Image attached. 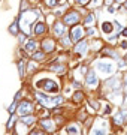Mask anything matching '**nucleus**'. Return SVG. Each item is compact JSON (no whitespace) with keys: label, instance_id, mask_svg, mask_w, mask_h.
<instances>
[{"label":"nucleus","instance_id":"f257e3e1","mask_svg":"<svg viewBox=\"0 0 127 135\" xmlns=\"http://www.w3.org/2000/svg\"><path fill=\"white\" fill-rule=\"evenodd\" d=\"M36 18H38V12L36 11H24L23 14L20 15V29L21 32H24L25 35H30L31 33V30L30 29H33V23L36 21Z\"/></svg>","mask_w":127,"mask_h":135},{"label":"nucleus","instance_id":"f03ea898","mask_svg":"<svg viewBox=\"0 0 127 135\" xmlns=\"http://www.w3.org/2000/svg\"><path fill=\"white\" fill-rule=\"evenodd\" d=\"M36 87L46 93H59V90H60L59 83H55L51 78H42V80H39V81L36 83Z\"/></svg>","mask_w":127,"mask_h":135},{"label":"nucleus","instance_id":"7ed1b4c3","mask_svg":"<svg viewBox=\"0 0 127 135\" xmlns=\"http://www.w3.org/2000/svg\"><path fill=\"white\" fill-rule=\"evenodd\" d=\"M63 21L66 26H76L81 21V14L78 11L75 9H70L69 12H66V15L63 17Z\"/></svg>","mask_w":127,"mask_h":135},{"label":"nucleus","instance_id":"20e7f679","mask_svg":"<svg viewBox=\"0 0 127 135\" xmlns=\"http://www.w3.org/2000/svg\"><path fill=\"white\" fill-rule=\"evenodd\" d=\"M34 111V104L31 101H21L18 102V110L17 113L21 116H29V114H33Z\"/></svg>","mask_w":127,"mask_h":135},{"label":"nucleus","instance_id":"39448f33","mask_svg":"<svg viewBox=\"0 0 127 135\" xmlns=\"http://www.w3.org/2000/svg\"><path fill=\"white\" fill-rule=\"evenodd\" d=\"M97 86H99L97 74L94 72V71H88V72L85 74V87L93 90V89H96Z\"/></svg>","mask_w":127,"mask_h":135},{"label":"nucleus","instance_id":"423d86ee","mask_svg":"<svg viewBox=\"0 0 127 135\" xmlns=\"http://www.w3.org/2000/svg\"><path fill=\"white\" fill-rule=\"evenodd\" d=\"M96 71L103 74V75H111L115 71V68H114L112 63L109 62H97L96 63Z\"/></svg>","mask_w":127,"mask_h":135},{"label":"nucleus","instance_id":"0eeeda50","mask_svg":"<svg viewBox=\"0 0 127 135\" xmlns=\"http://www.w3.org/2000/svg\"><path fill=\"white\" fill-rule=\"evenodd\" d=\"M103 87H106V92H120L121 90V83L117 77H112L105 81Z\"/></svg>","mask_w":127,"mask_h":135},{"label":"nucleus","instance_id":"6e6552de","mask_svg":"<svg viewBox=\"0 0 127 135\" xmlns=\"http://www.w3.org/2000/svg\"><path fill=\"white\" fill-rule=\"evenodd\" d=\"M84 35H85V32H84L82 26H75L73 29L70 30V38H72L73 42H79V41L82 39Z\"/></svg>","mask_w":127,"mask_h":135},{"label":"nucleus","instance_id":"1a4fd4ad","mask_svg":"<svg viewBox=\"0 0 127 135\" xmlns=\"http://www.w3.org/2000/svg\"><path fill=\"white\" fill-rule=\"evenodd\" d=\"M75 53L78 54V56H85L88 53V42L87 41L81 39L79 42H76V45H75Z\"/></svg>","mask_w":127,"mask_h":135},{"label":"nucleus","instance_id":"9d476101","mask_svg":"<svg viewBox=\"0 0 127 135\" xmlns=\"http://www.w3.org/2000/svg\"><path fill=\"white\" fill-rule=\"evenodd\" d=\"M54 35L59 36V38H61V36L66 35V24H64V21L57 20V21L54 23Z\"/></svg>","mask_w":127,"mask_h":135},{"label":"nucleus","instance_id":"9b49d317","mask_svg":"<svg viewBox=\"0 0 127 135\" xmlns=\"http://www.w3.org/2000/svg\"><path fill=\"white\" fill-rule=\"evenodd\" d=\"M39 123H40V126H42V129H45L46 132H52V131L57 128L55 122H52L51 119H42Z\"/></svg>","mask_w":127,"mask_h":135},{"label":"nucleus","instance_id":"f8f14e48","mask_svg":"<svg viewBox=\"0 0 127 135\" xmlns=\"http://www.w3.org/2000/svg\"><path fill=\"white\" fill-rule=\"evenodd\" d=\"M42 47H44V51L46 54L48 53H52L54 51V48H55V41H54V39H44V41H42Z\"/></svg>","mask_w":127,"mask_h":135},{"label":"nucleus","instance_id":"ddd939ff","mask_svg":"<svg viewBox=\"0 0 127 135\" xmlns=\"http://www.w3.org/2000/svg\"><path fill=\"white\" fill-rule=\"evenodd\" d=\"M44 33H46V23H44V21L36 23L34 30H33V35L34 36H40V35H44Z\"/></svg>","mask_w":127,"mask_h":135},{"label":"nucleus","instance_id":"4468645a","mask_svg":"<svg viewBox=\"0 0 127 135\" xmlns=\"http://www.w3.org/2000/svg\"><path fill=\"white\" fill-rule=\"evenodd\" d=\"M38 47H39V44L36 42L34 39H29L27 44H25V51H27V54H33L38 50Z\"/></svg>","mask_w":127,"mask_h":135},{"label":"nucleus","instance_id":"2eb2a0df","mask_svg":"<svg viewBox=\"0 0 127 135\" xmlns=\"http://www.w3.org/2000/svg\"><path fill=\"white\" fill-rule=\"evenodd\" d=\"M100 27H102V33L105 35H111L114 32V23H109V21H103L102 24H100Z\"/></svg>","mask_w":127,"mask_h":135},{"label":"nucleus","instance_id":"dca6fc26","mask_svg":"<svg viewBox=\"0 0 127 135\" xmlns=\"http://www.w3.org/2000/svg\"><path fill=\"white\" fill-rule=\"evenodd\" d=\"M20 20H15L14 23L9 26V33L10 35H14V36H18L20 35Z\"/></svg>","mask_w":127,"mask_h":135},{"label":"nucleus","instance_id":"f3484780","mask_svg":"<svg viewBox=\"0 0 127 135\" xmlns=\"http://www.w3.org/2000/svg\"><path fill=\"white\" fill-rule=\"evenodd\" d=\"M66 132H67V135H81V129L78 125H67Z\"/></svg>","mask_w":127,"mask_h":135},{"label":"nucleus","instance_id":"a211bd4d","mask_svg":"<svg viewBox=\"0 0 127 135\" xmlns=\"http://www.w3.org/2000/svg\"><path fill=\"white\" fill-rule=\"evenodd\" d=\"M20 122H23V123L27 125V126H31V125H34V122H36V117H34L33 114H29V116H21Z\"/></svg>","mask_w":127,"mask_h":135},{"label":"nucleus","instance_id":"6ab92c4d","mask_svg":"<svg viewBox=\"0 0 127 135\" xmlns=\"http://www.w3.org/2000/svg\"><path fill=\"white\" fill-rule=\"evenodd\" d=\"M72 38H70V35H64V36H61L60 38V45L61 47H64V48H67V47H70L72 45Z\"/></svg>","mask_w":127,"mask_h":135},{"label":"nucleus","instance_id":"aec40b11","mask_svg":"<svg viewBox=\"0 0 127 135\" xmlns=\"http://www.w3.org/2000/svg\"><path fill=\"white\" fill-rule=\"evenodd\" d=\"M48 69L49 71H54V72H64L66 71V66L64 65H61V63H52L51 66H48Z\"/></svg>","mask_w":127,"mask_h":135},{"label":"nucleus","instance_id":"412c9836","mask_svg":"<svg viewBox=\"0 0 127 135\" xmlns=\"http://www.w3.org/2000/svg\"><path fill=\"white\" fill-rule=\"evenodd\" d=\"M17 68H18V75H20V78H24V74H25V62L23 60V59L17 62Z\"/></svg>","mask_w":127,"mask_h":135},{"label":"nucleus","instance_id":"4be33fe9","mask_svg":"<svg viewBox=\"0 0 127 135\" xmlns=\"http://www.w3.org/2000/svg\"><path fill=\"white\" fill-rule=\"evenodd\" d=\"M102 56L103 57H112V59H118V54L114 51L112 48H103L102 50Z\"/></svg>","mask_w":127,"mask_h":135},{"label":"nucleus","instance_id":"5701e85b","mask_svg":"<svg viewBox=\"0 0 127 135\" xmlns=\"http://www.w3.org/2000/svg\"><path fill=\"white\" fill-rule=\"evenodd\" d=\"M96 15L94 14H88L87 17H85V20H84V24L85 26H94L96 24Z\"/></svg>","mask_w":127,"mask_h":135},{"label":"nucleus","instance_id":"b1692460","mask_svg":"<svg viewBox=\"0 0 127 135\" xmlns=\"http://www.w3.org/2000/svg\"><path fill=\"white\" fill-rule=\"evenodd\" d=\"M106 134V126H103V128H96L94 126L93 129L90 131V135H105Z\"/></svg>","mask_w":127,"mask_h":135},{"label":"nucleus","instance_id":"393cba45","mask_svg":"<svg viewBox=\"0 0 127 135\" xmlns=\"http://www.w3.org/2000/svg\"><path fill=\"white\" fill-rule=\"evenodd\" d=\"M114 123H115V126H121V125H124L126 123V120H124V117H123V114L121 113H117V116H114Z\"/></svg>","mask_w":127,"mask_h":135},{"label":"nucleus","instance_id":"a878e982","mask_svg":"<svg viewBox=\"0 0 127 135\" xmlns=\"http://www.w3.org/2000/svg\"><path fill=\"white\" fill-rule=\"evenodd\" d=\"M45 57H46V53H45V51H34L33 56H31V59L36 60V62H38V60H44Z\"/></svg>","mask_w":127,"mask_h":135},{"label":"nucleus","instance_id":"bb28decb","mask_svg":"<svg viewBox=\"0 0 127 135\" xmlns=\"http://www.w3.org/2000/svg\"><path fill=\"white\" fill-rule=\"evenodd\" d=\"M17 122H18V120H17L15 114H9V120H8V123H6V128H8V129H12Z\"/></svg>","mask_w":127,"mask_h":135},{"label":"nucleus","instance_id":"cd10ccee","mask_svg":"<svg viewBox=\"0 0 127 135\" xmlns=\"http://www.w3.org/2000/svg\"><path fill=\"white\" fill-rule=\"evenodd\" d=\"M36 69H38V65H36V60H33V59H31V60H30V62L27 63V71H29V72H34Z\"/></svg>","mask_w":127,"mask_h":135},{"label":"nucleus","instance_id":"c85d7f7f","mask_svg":"<svg viewBox=\"0 0 127 135\" xmlns=\"http://www.w3.org/2000/svg\"><path fill=\"white\" fill-rule=\"evenodd\" d=\"M102 47H103V42L100 41V39H94V42H91V48H93L94 51L100 50Z\"/></svg>","mask_w":127,"mask_h":135},{"label":"nucleus","instance_id":"c756f323","mask_svg":"<svg viewBox=\"0 0 127 135\" xmlns=\"http://www.w3.org/2000/svg\"><path fill=\"white\" fill-rule=\"evenodd\" d=\"M17 110H18V101H12V104H10L9 108H8V113H9V114H15Z\"/></svg>","mask_w":127,"mask_h":135},{"label":"nucleus","instance_id":"7c9ffc66","mask_svg":"<svg viewBox=\"0 0 127 135\" xmlns=\"http://www.w3.org/2000/svg\"><path fill=\"white\" fill-rule=\"evenodd\" d=\"M72 99H73V102H81L84 99V93L81 92V90H78V92L73 95V98H72Z\"/></svg>","mask_w":127,"mask_h":135},{"label":"nucleus","instance_id":"2f4dec72","mask_svg":"<svg viewBox=\"0 0 127 135\" xmlns=\"http://www.w3.org/2000/svg\"><path fill=\"white\" fill-rule=\"evenodd\" d=\"M45 2H46V6H48V8H54V6L60 5L61 0H45Z\"/></svg>","mask_w":127,"mask_h":135},{"label":"nucleus","instance_id":"473e14b6","mask_svg":"<svg viewBox=\"0 0 127 135\" xmlns=\"http://www.w3.org/2000/svg\"><path fill=\"white\" fill-rule=\"evenodd\" d=\"M102 5V0H91V2H90V8H97V6H100Z\"/></svg>","mask_w":127,"mask_h":135},{"label":"nucleus","instance_id":"72a5a7b5","mask_svg":"<svg viewBox=\"0 0 127 135\" xmlns=\"http://www.w3.org/2000/svg\"><path fill=\"white\" fill-rule=\"evenodd\" d=\"M25 38H27V35H25L24 32H21V33L18 35V42H20V44H24V42H27V41H25Z\"/></svg>","mask_w":127,"mask_h":135},{"label":"nucleus","instance_id":"f704fd0d","mask_svg":"<svg viewBox=\"0 0 127 135\" xmlns=\"http://www.w3.org/2000/svg\"><path fill=\"white\" fill-rule=\"evenodd\" d=\"M126 68H127V63L121 59H118V69H126Z\"/></svg>","mask_w":127,"mask_h":135},{"label":"nucleus","instance_id":"c9c22d12","mask_svg":"<svg viewBox=\"0 0 127 135\" xmlns=\"http://www.w3.org/2000/svg\"><path fill=\"white\" fill-rule=\"evenodd\" d=\"M29 135H45V134H44V131L42 129H33Z\"/></svg>","mask_w":127,"mask_h":135},{"label":"nucleus","instance_id":"e433bc0d","mask_svg":"<svg viewBox=\"0 0 127 135\" xmlns=\"http://www.w3.org/2000/svg\"><path fill=\"white\" fill-rule=\"evenodd\" d=\"M114 26H115V30H117L118 33H120V32H123V27H121V24H120L118 21H115V23H114Z\"/></svg>","mask_w":127,"mask_h":135},{"label":"nucleus","instance_id":"4c0bfd02","mask_svg":"<svg viewBox=\"0 0 127 135\" xmlns=\"http://www.w3.org/2000/svg\"><path fill=\"white\" fill-rule=\"evenodd\" d=\"M23 96V92L21 90H18V92L15 93V96H14V101H20V98Z\"/></svg>","mask_w":127,"mask_h":135},{"label":"nucleus","instance_id":"58836bf2","mask_svg":"<svg viewBox=\"0 0 127 135\" xmlns=\"http://www.w3.org/2000/svg\"><path fill=\"white\" fill-rule=\"evenodd\" d=\"M88 2H90V0H75V3H76V5H81V6L87 5Z\"/></svg>","mask_w":127,"mask_h":135},{"label":"nucleus","instance_id":"ea45409f","mask_svg":"<svg viewBox=\"0 0 127 135\" xmlns=\"http://www.w3.org/2000/svg\"><path fill=\"white\" fill-rule=\"evenodd\" d=\"M90 105L93 107L94 110H99V107H100L99 105V102H96V101H90Z\"/></svg>","mask_w":127,"mask_h":135},{"label":"nucleus","instance_id":"a19ab883","mask_svg":"<svg viewBox=\"0 0 127 135\" xmlns=\"http://www.w3.org/2000/svg\"><path fill=\"white\" fill-rule=\"evenodd\" d=\"M87 35H88V36H96V30H94V29H88L87 30Z\"/></svg>","mask_w":127,"mask_h":135},{"label":"nucleus","instance_id":"79ce46f5","mask_svg":"<svg viewBox=\"0 0 127 135\" xmlns=\"http://www.w3.org/2000/svg\"><path fill=\"white\" fill-rule=\"evenodd\" d=\"M118 41V35H115V36H112V38H109V44H115Z\"/></svg>","mask_w":127,"mask_h":135},{"label":"nucleus","instance_id":"37998d69","mask_svg":"<svg viewBox=\"0 0 127 135\" xmlns=\"http://www.w3.org/2000/svg\"><path fill=\"white\" fill-rule=\"evenodd\" d=\"M105 114H111V105L105 107Z\"/></svg>","mask_w":127,"mask_h":135},{"label":"nucleus","instance_id":"c03bdc74","mask_svg":"<svg viewBox=\"0 0 127 135\" xmlns=\"http://www.w3.org/2000/svg\"><path fill=\"white\" fill-rule=\"evenodd\" d=\"M108 12H115V6H108Z\"/></svg>","mask_w":127,"mask_h":135},{"label":"nucleus","instance_id":"a18cd8bd","mask_svg":"<svg viewBox=\"0 0 127 135\" xmlns=\"http://www.w3.org/2000/svg\"><path fill=\"white\" fill-rule=\"evenodd\" d=\"M121 35H123V36H127V29H124V30H123V32H121Z\"/></svg>","mask_w":127,"mask_h":135},{"label":"nucleus","instance_id":"49530a36","mask_svg":"<svg viewBox=\"0 0 127 135\" xmlns=\"http://www.w3.org/2000/svg\"><path fill=\"white\" fill-rule=\"evenodd\" d=\"M115 2H117V3H123V2H124V0H115Z\"/></svg>","mask_w":127,"mask_h":135},{"label":"nucleus","instance_id":"de8ad7c7","mask_svg":"<svg viewBox=\"0 0 127 135\" xmlns=\"http://www.w3.org/2000/svg\"><path fill=\"white\" fill-rule=\"evenodd\" d=\"M124 8H126V9H127V2H126V5H124Z\"/></svg>","mask_w":127,"mask_h":135},{"label":"nucleus","instance_id":"09e8293b","mask_svg":"<svg viewBox=\"0 0 127 135\" xmlns=\"http://www.w3.org/2000/svg\"><path fill=\"white\" fill-rule=\"evenodd\" d=\"M109 135H115V134H109Z\"/></svg>","mask_w":127,"mask_h":135}]
</instances>
